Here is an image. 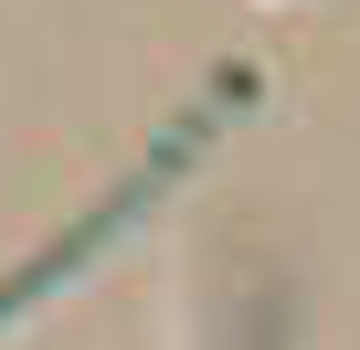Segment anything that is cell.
<instances>
[{"mask_svg": "<svg viewBox=\"0 0 360 350\" xmlns=\"http://www.w3.org/2000/svg\"><path fill=\"white\" fill-rule=\"evenodd\" d=\"M233 106H255V75H212V96H202V106H180V127H169V138H159L138 170H127V181H117V192H106V202L75 223V234H53L32 265H11V276H0V329H11L22 308H43L64 276H85V265H96V255H106V244H117V234H127V223H138V213H148L169 181H180V170H191V159L212 149V127H223Z\"/></svg>", "mask_w": 360, "mask_h": 350, "instance_id": "obj_1", "label": "cell"}]
</instances>
